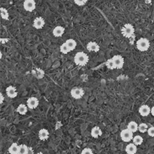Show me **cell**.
I'll return each instance as SVG.
<instances>
[{"label": "cell", "mask_w": 154, "mask_h": 154, "mask_svg": "<svg viewBox=\"0 0 154 154\" xmlns=\"http://www.w3.org/2000/svg\"><path fill=\"white\" fill-rule=\"evenodd\" d=\"M74 60L75 64L78 66H85L89 61V57L84 52H78L74 56Z\"/></svg>", "instance_id": "cell-1"}, {"label": "cell", "mask_w": 154, "mask_h": 154, "mask_svg": "<svg viewBox=\"0 0 154 154\" xmlns=\"http://www.w3.org/2000/svg\"><path fill=\"white\" fill-rule=\"evenodd\" d=\"M121 32H122V35L124 37L131 38L134 35L135 29H134V26L132 24H126L123 26V28L121 29Z\"/></svg>", "instance_id": "cell-2"}, {"label": "cell", "mask_w": 154, "mask_h": 154, "mask_svg": "<svg viewBox=\"0 0 154 154\" xmlns=\"http://www.w3.org/2000/svg\"><path fill=\"white\" fill-rule=\"evenodd\" d=\"M137 48L140 51H147L150 47V41L148 39L145 38H141L138 39L136 43Z\"/></svg>", "instance_id": "cell-3"}, {"label": "cell", "mask_w": 154, "mask_h": 154, "mask_svg": "<svg viewBox=\"0 0 154 154\" xmlns=\"http://www.w3.org/2000/svg\"><path fill=\"white\" fill-rule=\"evenodd\" d=\"M120 138L124 142H129L133 140V132L128 129H123L120 132Z\"/></svg>", "instance_id": "cell-4"}, {"label": "cell", "mask_w": 154, "mask_h": 154, "mask_svg": "<svg viewBox=\"0 0 154 154\" xmlns=\"http://www.w3.org/2000/svg\"><path fill=\"white\" fill-rule=\"evenodd\" d=\"M24 8L27 11H33L36 8L35 0H25L24 2Z\"/></svg>", "instance_id": "cell-5"}, {"label": "cell", "mask_w": 154, "mask_h": 154, "mask_svg": "<svg viewBox=\"0 0 154 154\" xmlns=\"http://www.w3.org/2000/svg\"><path fill=\"white\" fill-rule=\"evenodd\" d=\"M71 95L75 99H79L84 95V91L82 88L74 87L71 91Z\"/></svg>", "instance_id": "cell-6"}, {"label": "cell", "mask_w": 154, "mask_h": 154, "mask_svg": "<svg viewBox=\"0 0 154 154\" xmlns=\"http://www.w3.org/2000/svg\"><path fill=\"white\" fill-rule=\"evenodd\" d=\"M113 63L115 64L116 68H122L124 65V59L123 57H121L120 55H115L114 57L112 58Z\"/></svg>", "instance_id": "cell-7"}, {"label": "cell", "mask_w": 154, "mask_h": 154, "mask_svg": "<svg viewBox=\"0 0 154 154\" xmlns=\"http://www.w3.org/2000/svg\"><path fill=\"white\" fill-rule=\"evenodd\" d=\"M39 104L38 99L36 97H30L27 100V107L30 109H35Z\"/></svg>", "instance_id": "cell-8"}, {"label": "cell", "mask_w": 154, "mask_h": 154, "mask_svg": "<svg viewBox=\"0 0 154 154\" xmlns=\"http://www.w3.org/2000/svg\"><path fill=\"white\" fill-rule=\"evenodd\" d=\"M45 24V20L41 17L36 18L33 21V26L36 29H41L44 27Z\"/></svg>", "instance_id": "cell-9"}, {"label": "cell", "mask_w": 154, "mask_h": 154, "mask_svg": "<svg viewBox=\"0 0 154 154\" xmlns=\"http://www.w3.org/2000/svg\"><path fill=\"white\" fill-rule=\"evenodd\" d=\"M138 112L140 115L142 117H147L148 116L150 113H151V109L148 105H144L140 106L139 107Z\"/></svg>", "instance_id": "cell-10"}, {"label": "cell", "mask_w": 154, "mask_h": 154, "mask_svg": "<svg viewBox=\"0 0 154 154\" xmlns=\"http://www.w3.org/2000/svg\"><path fill=\"white\" fill-rule=\"evenodd\" d=\"M86 48L90 52H98L100 50L99 45L95 41H90L86 45Z\"/></svg>", "instance_id": "cell-11"}, {"label": "cell", "mask_w": 154, "mask_h": 154, "mask_svg": "<svg viewBox=\"0 0 154 154\" xmlns=\"http://www.w3.org/2000/svg\"><path fill=\"white\" fill-rule=\"evenodd\" d=\"M6 93L7 96L9 98H15L16 96H18V92H17V89L14 86H9L6 89Z\"/></svg>", "instance_id": "cell-12"}, {"label": "cell", "mask_w": 154, "mask_h": 154, "mask_svg": "<svg viewBox=\"0 0 154 154\" xmlns=\"http://www.w3.org/2000/svg\"><path fill=\"white\" fill-rule=\"evenodd\" d=\"M64 32H65V29L63 27V26H56L53 30V35H54L55 37L57 38L61 37V36L64 34Z\"/></svg>", "instance_id": "cell-13"}, {"label": "cell", "mask_w": 154, "mask_h": 154, "mask_svg": "<svg viewBox=\"0 0 154 154\" xmlns=\"http://www.w3.org/2000/svg\"><path fill=\"white\" fill-rule=\"evenodd\" d=\"M102 135V132L99 126L93 127L91 130V135L94 138H97Z\"/></svg>", "instance_id": "cell-14"}, {"label": "cell", "mask_w": 154, "mask_h": 154, "mask_svg": "<svg viewBox=\"0 0 154 154\" xmlns=\"http://www.w3.org/2000/svg\"><path fill=\"white\" fill-rule=\"evenodd\" d=\"M127 154H135L137 152V146L135 144H129L126 147Z\"/></svg>", "instance_id": "cell-15"}, {"label": "cell", "mask_w": 154, "mask_h": 154, "mask_svg": "<svg viewBox=\"0 0 154 154\" xmlns=\"http://www.w3.org/2000/svg\"><path fill=\"white\" fill-rule=\"evenodd\" d=\"M64 43L66 44V45L68 47V48L69 49V51H74L77 46V42L74 41V39H68Z\"/></svg>", "instance_id": "cell-16"}, {"label": "cell", "mask_w": 154, "mask_h": 154, "mask_svg": "<svg viewBox=\"0 0 154 154\" xmlns=\"http://www.w3.org/2000/svg\"><path fill=\"white\" fill-rule=\"evenodd\" d=\"M38 137L39 138L41 139V140H47L49 138V132L47 129H42L39 131L38 132Z\"/></svg>", "instance_id": "cell-17"}, {"label": "cell", "mask_w": 154, "mask_h": 154, "mask_svg": "<svg viewBox=\"0 0 154 154\" xmlns=\"http://www.w3.org/2000/svg\"><path fill=\"white\" fill-rule=\"evenodd\" d=\"M127 129L130 130L131 132H132L133 133L136 132L138 130V123L135 121H132L130 123L128 124V127H127Z\"/></svg>", "instance_id": "cell-18"}, {"label": "cell", "mask_w": 154, "mask_h": 154, "mask_svg": "<svg viewBox=\"0 0 154 154\" xmlns=\"http://www.w3.org/2000/svg\"><path fill=\"white\" fill-rule=\"evenodd\" d=\"M19 146L17 143H14L12 144L11 146H10L9 149H8V152L11 154H14V153H18L19 152Z\"/></svg>", "instance_id": "cell-19"}, {"label": "cell", "mask_w": 154, "mask_h": 154, "mask_svg": "<svg viewBox=\"0 0 154 154\" xmlns=\"http://www.w3.org/2000/svg\"><path fill=\"white\" fill-rule=\"evenodd\" d=\"M27 111H28L27 107H26L25 105H24V104H20V105L18 106V108H17V111H18L20 114H21V115L26 114V112H27Z\"/></svg>", "instance_id": "cell-20"}, {"label": "cell", "mask_w": 154, "mask_h": 154, "mask_svg": "<svg viewBox=\"0 0 154 154\" xmlns=\"http://www.w3.org/2000/svg\"><path fill=\"white\" fill-rule=\"evenodd\" d=\"M29 147L25 145H21L19 146V154H28Z\"/></svg>", "instance_id": "cell-21"}, {"label": "cell", "mask_w": 154, "mask_h": 154, "mask_svg": "<svg viewBox=\"0 0 154 154\" xmlns=\"http://www.w3.org/2000/svg\"><path fill=\"white\" fill-rule=\"evenodd\" d=\"M143 138L140 135H136L133 138V144H135V145H140L143 143Z\"/></svg>", "instance_id": "cell-22"}, {"label": "cell", "mask_w": 154, "mask_h": 154, "mask_svg": "<svg viewBox=\"0 0 154 154\" xmlns=\"http://www.w3.org/2000/svg\"><path fill=\"white\" fill-rule=\"evenodd\" d=\"M0 11H1V17H2V19L8 20V18H9V14H8V11L4 8H1Z\"/></svg>", "instance_id": "cell-23"}, {"label": "cell", "mask_w": 154, "mask_h": 154, "mask_svg": "<svg viewBox=\"0 0 154 154\" xmlns=\"http://www.w3.org/2000/svg\"><path fill=\"white\" fill-rule=\"evenodd\" d=\"M138 130L141 133H145L148 130V126H147L146 123H140V125L138 126Z\"/></svg>", "instance_id": "cell-24"}, {"label": "cell", "mask_w": 154, "mask_h": 154, "mask_svg": "<svg viewBox=\"0 0 154 154\" xmlns=\"http://www.w3.org/2000/svg\"><path fill=\"white\" fill-rule=\"evenodd\" d=\"M106 66H107V67L109 68V69H114V68H116L115 64L113 63L112 58L107 60V62H106Z\"/></svg>", "instance_id": "cell-25"}, {"label": "cell", "mask_w": 154, "mask_h": 154, "mask_svg": "<svg viewBox=\"0 0 154 154\" xmlns=\"http://www.w3.org/2000/svg\"><path fill=\"white\" fill-rule=\"evenodd\" d=\"M60 51L63 53H64V54H66V53L71 52V51H69V49L68 48V47H67L65 43H63V45L60 46Z\"/></svg>", "instance_id": "cell-26"}, {"label": "cell", "mask_w": 154, "mask_h": 154, "mask_svg": "<svg viewBox=\"0 0 154 154\" xmlns=\"http://www.w3.org/2000/svg\"><path fill=\"white\" fill-rule=\"evenodd\" d=\"M74 3L78 5V6H83L86 4L87 0H74Z\"/></svg>", "instance_id": "cell-27"}, {"label": "cell", "mask_w": 154, "mask_h": 154, "mask_svg": "<svg viewBox=\"0 0 154 154\" xmlns=\"http://www.w3.org/2000/svg\"><path fill=\"white\" fill-rule=\"evenodd\" d=\"M81 154H93V152L90 148H84L82 150Z\"/></svg>", "instance_id": "cell-28"}, {"label": "cell", "mask_w": 154, "mask_h": 154, "mask_svg": "<svg viewBox=\"0 0 154 154\" xmlns=\"http://www.w3.org/2000/svg\"><path fill=\"white\" fill-rule=\"evenodd\" d=\"M147 133H148L149 136L154 137V126H151L147 130Z\"/></svg>", "instance_id": "cell-29"}, {"label": "cell", "mask_w": 154, "mask_h": 154, "mask_svg": "<svg viewBox=\"0 0 154 154\" xmlns=\"http://www.w3.org/2000/svg\"><path fill=\"white\" fill-rule=\"evenodd\" d=\"M0 96H1V101H0V102H1V104H2L3 103V101H4V97H3V95H2V94H1Z\"/></svg>", "instance_id": "cell-30"}, {"label": "cell", "mask_w": 154, "mask_h": 154, "mask_svg": "<svg viewBox=\"0 0 154 154\" xmlns=\"http://www.w3.org/2000/svg\"><path fill=\"white\" fill-rule=\"evenodd\" d=\"M28 154H33V150H32V148L29 147V152H28Z\"/></svg>", "instance_id": "cell-31"}, {"label": "cell", "mask_w": 154, "mask_h": 154, "mask_svg": "<svg viewBox=\"0 0 154 154\" xmlns=\"http://www.w3.org/2000/svg\"><path fill=\"white\" fill-rule=\"evenodd\" d=\"M151 114L154 117V106L151 108Z\"/></svg>", "instance_id": "cell-32"}, {"label": "cell", "mask_w": 154, "mask_h": 154, "mask_svg": "<svg viewBox=\"0 0 154 154\" xmlns=\"http://www.w3.org/2000/svg\"><path fill=\"white\" fill-rule=\"evenodd\" d=\"M37 154H45V153H41V152H39V153H38Z\"/></svg>", "instance_id": "cell-33"}, {"label": "cell", "mask_w": 154, "mask_h": 154, "mask_svg": "<svg viewBox=\"0 0 154 154\" xmlns=\"http://www.w3.org/2000/svg\"><path fill=\"white\" fill-rule=\"evenodd\" d=\"M14 154H19V153H14Z\"/></svg>", "instance_id": "cell-34"}]
</instances>
